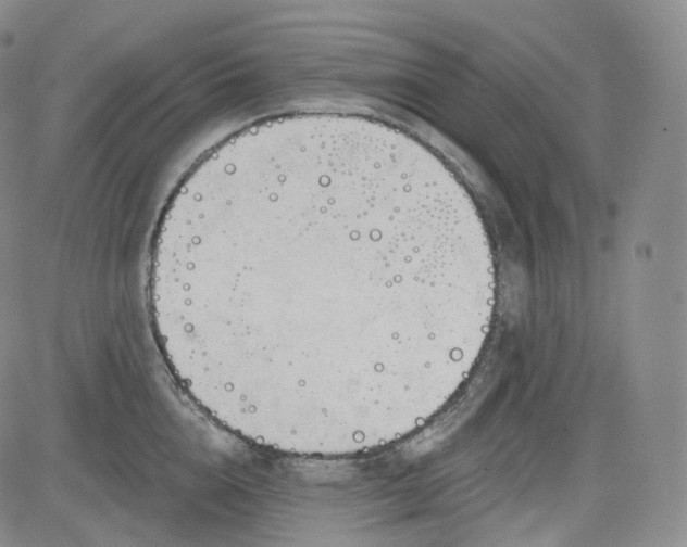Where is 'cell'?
<instances>
[{
	"label": "cell",
	"mask_w": 687,
	"mask_h": 547,
	"mask_svg": "<svg viewBox=\"0 0 687 547\" xmlns=\"http://www.w3.org/2000/svg\"><path fill=\"white\" fill-rule=\"evenodd\" d=\"M478 282L430 153L377 125L299 118L188 174L159 227L150 302L198 384L267 420L410 384Z\"/></svg>",
	"instance_id": "obj_1"
}]
</instances>
